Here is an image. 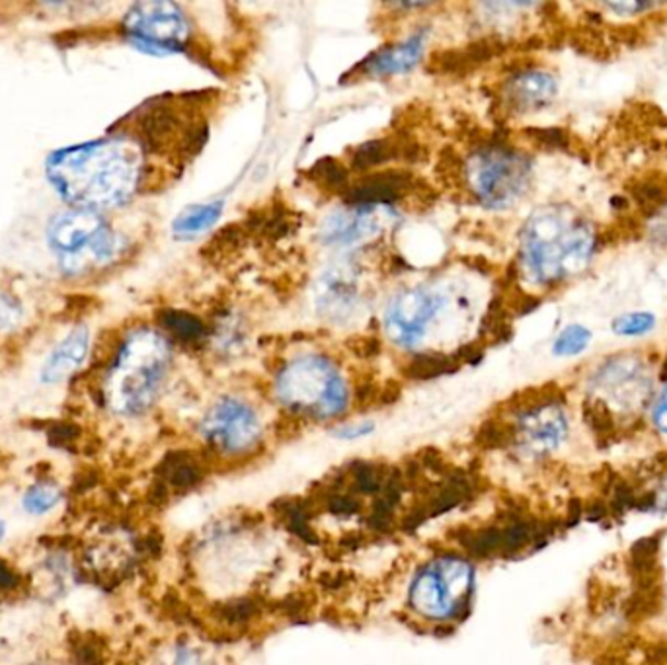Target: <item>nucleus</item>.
I'll use <instances>...</instances> for the list:
<instances>
[{
    "label": "nucleus",
    "mask_w": 667,
    "mask_h": 665,
    "mask_svg": "<svg viewBox=\"0 0 667 665\" xmlns=\"http://www.w3.org/2000/svg\"><path fill=\"white\" fill-rule=\"evenodd\" d=\"M137 142L114 137L55 150L47 158V178L73 205L100 213L126 203L141 180Z\"/></svg>",
    "instance_id": "nucleus-1"
},
{
    "label": "nucleus",
    "mask_w": 667,
    "mask_h": 665,
    "mask_svg": "<svg viewBox=\"0 0 667 665\" xmlns=\"http://www.w3.org/2000/svg\"><path fill=\"white\" fill-rule=\"evenodd\" d=\"M593 249L592 226L567 205L539 209L527 221L521 236L523 266L542 285H557L582 274Z\"/></svg>",
    "instance_id": "nucleus-2"
},
{
    "label": "nucleus",
    "mask_w": 667,
    "mask_h": 665,
    "mask_svg": "<svg viewBox=\"0 0 667 665\" xmlns=\"http://www.w3.org/2000/svg\"><path fill=\"white\" fill-rule=\"evenodd\" d=\"M170 366V350L159 334L141 328L129 334L102 387L106 408L119 416H139L157 399Z\"/></svg>",
    "instance_id": "nucleus-3"
},
{
    "label": "nucleus",
    "mask_w": 667,
    "mask_h": 665,
    "mask_svg": "<svg viewBox=\"0 0 667 665\" xmlns=\"http://www.w3.org/2000/svg\"><path fill=\"white\" fill-rule=\"evenodd\" d=\"M277 399L292 414L309 420H334L348 410L350 392L330 359L305 356L293 359L276 381Z\"/></svg>",
    "instance_id": "nucleus-4"
},
{
    "label": "nucleus",
    "mask_w": 667,
    "mask_h": 665,
    "mask_svg": "<svg viewBox=\"0 0 667 665\" xmlns=\"http://www.w3.org/2000/svg\"><path fill=\"white\" fill-rule=\"evenodd\" d=\"M47 244L63 274L83 277L108 266L116 258L119 241L100 213L67 209L51 219Z\"/></svg>",
    "instance_id": "nucleus-5"
},
{
    "label": "nucleus",
    "mask_w": 667,
    "mask_h": 665,
    "mask_svg": "<svg viewBox=\"0 0 667 665\" xmlns=\"http://www.w3.org/2000/svg\"><path fill=\"white\" fill-rule=\"evenodd\" d=\"M475 591V570L455 555L430 560L410 583V605L414 613L434 623H449L467 613Z\"/></svg>",
    "instance_id": "nucleus-6"
},
{
    "label": "nucleus",
    "mask_w": 667,
    "mask_h": 665,
    "mask_svg": "<svg viewBox=\"0 0 667 665\" xmlns=\"http://www.w3.org/2000/svg\"><path fill=\"white\" fill-rule=\"evenodd\" d=\"M531 160L506 145H488L465 168L468 186L486 208L516 205L531 186Z\"/></svg>",
    "instance_id": "nucleus-7"
},
{
    "label": "nucleus",
    "mask_w": 667,
    "mask_h": 665,
    "mask_svg": "<svg viewBox=\"0 0 667 665\" xmlns=\"http://www.w3.org/2000/svg\"><path fill=\"white\" fill-rule=\"evenodd\" d=\"M124 34L137 50L170 55L188 50L190 22L172 2H137L127 10Z\"/></svg>",
    "instance_id": "nucleus-8"
},
{
    "label": "nucleus",
    "mask_w": 667,
    "mask_h": 665,
    "mask_svg": "<svg viewBox=\"0 0 667 665\" xmlns=\"http://www.w3.org/2000/svg\"><path fill=\"white\" fill-rule=\"evenodd\" d=\"M509 425V445L531 457H542L557 450L568 433L564 408L551 392H534L533 399L523 400L514 410Z\"/></svg>",
    "instance_id": "nucleus-9"
},
{
    "label": "nucleus",
    "mask_w": 667,
    "mask_h": 665,
    "mask_svg": "<svg viewBox=\"0 0 667 665\" xmlns=\"http://www.w3.org/2000/svg\"><path fill=\"white\" fill-rule=\"evenodd\" d=\"M201 435L211 451L223 457H244L258 450L262 424L256 410L241 399L225 397L209 408Z\"/></svg>",
    "instance_id": "nucleus-10"
},
{
    "label": "nucleus",
    "mask_w": 667,
    "mask_h": 665,
    "mask_svg": "<svg viewBox=\"0 0 667 665\" xmlns=\"http://www.w3.org/2000/svg\"><path fill=\"white\" fill-rule=\"evenodd\" d=\"M442 308L440 293L427 287H412L391 300L384 315V328L392 341H396L402 348H412L424 338Z\"/></svg>",
    "instance_id": "nucleus-11"
},
{
    "label": "nucleus",
    "mask_w": 667,
    "mask_h": 665,
    "mask_svg": "<svg viewBox=\"0 0 667 665\" xmlns=\"http://www.w3.org/2000/svg\"><path fill=\"white\" fill-rule=\"evenodd\" d=\"M416 178L409 170H379L361 176L348 183L343 190V201L351 208H373L392 205L414 192Z\"/></svg>",
    "instance_id": "nucleus-12"
},
{
    "label": "nucleus",
    "mask_w": 667,
    "mask_h": 665,
    "mask_svg": "<svg viewBox=\"0 0 667 665\" xmlns=\"http://www.w3.org/2000/svg\"><path fill=\"white\" fill-rule=\"evenodd\" d=\"M424 158V149L420 141L406 134H394L391 137L371 139L361 142L351 150L350 170L368 175L375 168L401 160V162H420Z\"/></svg>",
    "instance_id": "nucleus-13"
},
{
    "label": "nucleus",
    "mask_w": 667,
    "mask_h": 665,
    "mask_svg": "<svg viewBox=\"0 0 667 665\" xmlns=\"http://www.w3.org/2000/svg\"><path fill=\"white\" fill-rule=\"evenodd\" d=\"M426 30L416 32L406 38L404 42L394 43L389 48L371 53L363 59L358 67L351 71V76H369V78H387V76L402 75L417 65L426 51Z\"/></svg>",
    "instance_id": "nucleus-14"
},
{
    "label": "nucleus",
    "mask_w": 667,
    "mask_h": 665,
    "mask_svg": "<svg viewBox=\"0 0 667 665\" xmlns=\"http://www.w3.org/2000/svg\"><path fill=\"white\" fill-rule=\"evenodd\" d=\"M557 96V81L551 73L526 68L509 76L504 84V102L516 114H529L547 108Z\"/></svg>",
    "instance_id": "nucleus-15"
},
{
    "label": "nucleus",
    "mask_w": 667,
    "mask_h": 665,
    "mask_svg": "<svg viewBox=\"0 0 667 665\" xmlns=\"http://www.w3.org/2000/svg\"><path fill=\"white\" fill-rule=\"evenodd\" d=\"M504 43L498 38H480L476 42L468 43L460 50L435 51L430 59V73L434 75L463 76L483 67L484 63L493 61L500 51Z\"/></svg>",
    "instance_id": "nucleus-16"
},
{
    "label": "nucleus",
    "mask_w": 667,
    "mask_h": 665,
    "mask_svg": "<svg viewBox=\"0 0 667 665\" xmlns=\"http://www.w3.org/2000/svg\"><path fill=\"white\" fill-rule=\"evenodd\" d=\"M203 478H205V466L190 451L168 453L167 457L162 458L157 474L165 498L176 492L192 490Z\"/></svg>",
    "instance_id": "nucleus-17"
},
{
    "label": "nucleus",
    "mask_w": 667,
    "mask_h": 665,
    "mask_svg": "<svg viewBox=\"0 0 667 665\" xmlns=\"http://www.w3.org/2000/svg\"><path fill=\"white\" fill-rule=\"evenodd\" d=\"M88 346L91 336L86 328H76L65 340L59 341L57 348L51 351L50 358L43 363L42 383H59L61 379L76 371L88 356Z\"/></svg>",
    "instance_id": "nucleus-18"
},
{
    "label": "nucleus",
    "mask_w": 667,
    "mask_h": 665,
    "mask_svg": "<svg viewBox=\"0 0 667 665\" xmlns=\"http://www.w3.org/2000/svg\"><path fill=\"white\" fill-rule=\"evenodd\" d=\"M63 502H65V488L50 476H40L20 492L18 506L24 516L42 519L55 514Z\"/></svg>",
    "instance_id": "nucleus-19"
},
{
    "label": "nucleus",
    "mask_w": 667,
    "mask_h": 665,
    "mask_svg": "<svg viewBox=\"0 0 667 665\" xmlns=\"http://www.w3.org/2000/svg\"><path fill=\"white\" fill-rule=\"evenodd\" d=\"M221 213H223V201L184 209L180 215L176 217L174 225H172L176 239L186 241V239H193L198 234L205 233L208 229L218 223Z\"/></svg>",
    "instance_id": "nucleus-20"
},
{
    "label": "nucleus",
    "mask_w": 667,
    "mask_h": 665,
    "mask_svg": "<svg viewBox=\"0 0 667 665\" xmlns=\"http://www.w3.org/2000/svg\"><path fill=\"white\" fill-rule=\"evenodd\" d=\"M157 320L165 332L170 334L176 341L184 346L200 344L201 338L205 336V325L198 316L186 310H172V308L160 310Z\"/></svg>",
    "instance_id": "nucleus-21"
},
{
    "label": "nucleus",
    "mask_w": 667,
    "mask_h": 665,
    "mask_svg": "<svg viewBox=\"0 0 667 665\" xmlns=\"http://www.w3.org/2000/svg\"><path fill=\"white\" fill-rule=\"evenodd\" d=\"M369 219L363 211L356 213H336L326 221L322 229V236L330 244H348V242L359 241L363 233H368Z\"/></svg>",
    "instance_id": "nucleus-22"
},
{
    "label": "nucleus",
    "mask_w": 667,
    "mask_h": 665,
    "mask_svg": "<svg viewBox=\"0 0 667 665\" xmlns=\"http://www.w3.org/2000/svg\"><path fill=\"white\" fill-rule=\"evenodd\" d=\"M459 361L453 356L443 353H422L416 358L409 359V363L402 369L412 381H432L443 374L455 373L459 369Z\"/></svg>",
    "instance_id": "nucleus-23"
},
{
    "label": "nucleus",
    "mask_w": 667,
    "mask_h": 665,
    "mask_svg": "<svg viewBox=\"0 0 667 665\" xmlns=\"http://www.w3.org/2000/svg\"><path fill=\"white\" fill-rule=\"evenodd\" d=\"M307 176L313 183H317L322 190H332V192H342L348 188L350 180V168L343 167L338 158L325 157L317 160L313 167L307 170Z\"/></svg>",
    "instance_id": "nucleus-24"
},
{
    "label": "nucleus",
    "mask_w": 667,
    "mask_h": 665,
    "mask_svg": "<svg viewBox=\"0 0 667 665\" xmlns=\"http://www.w3.org/2000/svg\"><path fill=\"white\" fill-rule=\"evenodd\" d=\"M246 239H248V233H246L244 225H226L223 231L215 234V239L211 241V244L205 246L209 258L219 260L231 256L233 252L242 249V244Z\"/></svg>",
    "instance_id": "nucleus-25"
},
{
    "label": "nucleus",
    "mask_w": 667,
    "mask_h": 665,
    "mask_svg": "<svg viewBox=\"0 0 667 665\" xmlns=\"http://www.w3.org/2000/svg\"><path fill=\"white\" fill-rule=\"evenodd\" d=\"M590 340H592V332L584 326H568L554 341L552 351H554V356H560V358H574L590 346Z\"/></svg>",
    "instance_id": "nucleus-26"
},
{
    "label": "nucleus",
    "mask_w": 667,
    "mask_h": 665,
    "mask_svg": "<svg viewBox=\"0 0 667 665\" xmlns=\"http://www.w3.org/2000/svg\"><path fill=\"white\" fill-rule=\"evenodd\" d=\"M656 326V316L650 313H631V315L618 316L613 323V332L621 336H644L652 332Z\"/></svg>",
    "instance_id": "nucleus-27"
},
{
    "label": "nucleus",
    "mask_w": 667,
    "mask_h": 665,
    "mask_svg": "<svg viewBox=\"0 0 667 665\" xmlns=\"http://www.w3.org/2000/svg\"><path fill=\"white\" fill-rule=\"evenodd\" d=\"M527 135L531 137L534 145L542 149H564L568 145V137L562 129L549 127V129H527Z\"/></svg>",
    "instance_id": "nucleus-28"
},
{
    "label": "nucleus",
    "mask_w": 667,
    "mask_h": 665,
    "mask_svg": "<svg viewBox=\"0 0 667 665\" xmlns=\"http://www.w3.org/2000/svg\"><path fill=\"white\" fill-rule=\"evenodd\" d=\"M22 318V308L9 293L0 292V334L9 332Z\"/></svg>",
    "instance_id": "nucleus-29"
},
{
    "label": "nucleus",
    "mask_w": 667,
    "mask_h": 665,
    "mask_svg": "<svg viewBox=\"0 0 667 665\" xmlns=\"http://www.w3.org/2000/svg\"><path fill=\"white\" fill-rule=\"evenodd\" d=\"M24 585L22 582V574L17 572V568L10 564L9 560L4 557H0V595L4 593H14Z\"/></svg>",
    "instance_id": "nucleus-30"
},
{
    "label": "nucleus",
    "mask_w": 667,
    "mask_h": 665,
    "mask_svg": "<svg viewBox=\"0 0 667 665\" xmlns=\"http://www.w3.org/2000/svg\"><path fill=\"white\" fill-rule=\"evenodd\" d=\"M348 348H351L359 358H375L381 353V341L371 338V336H359L351 344H348Z\"/></svg>",
    "instance_id": "nucleus-31"
},
{
    "label": "nucleus",
    "mask_w": 667,
    "mask_h": 665,
    "mask_svg": "<svg viewBox=\"0 0 667 665\" xmlns=\"http://www.w3.org/2000/svg\"><path fill=\"white\" fill-rule=\"evenodd\" d=\"M654 424L658 428L659 432L667 433V387L659 394L658 402L654 407Z\"/></svg>",
    "instance_id": "nucleus-32"
},
{
    "label": "nucleus",
    "mask_w": 667,
    "mask_h": 665,
    "mask_svg": "<svg viewBox=\"0 0 667 665\" xmlns=\"http://www.w3.org/2000/svg\"><path fill=\"white\" fill-rule=\"evenodd\" d=\"M373 432V425L371 424H356V425H346L342 430H338L336 435L340 437V440H358V437H363V435H368V433Z\"/></svg>",
    "instance_id": "nucleus-33"
},
{
    "label": "nucleus",
    "mask_w": 667,
    "mask_h": 665,
    "mask_svg": "<svg viewBox=\"0 0 667 665\" xmlns=\"http://www.w3.org/2000/svg\"><path fill=\"white\" fill-rule=\"evenodd\" d=\"M658 221H656V226H654V231H652V239L658 242V244H667V209L666 215L656 217Z\"/></svg>",
    "instance_id": "nucleus-34"
},
{
    "label": "nucleus",
    "mask_w": 667,
    "mask_h": 665,
    "mask_svg": "<svg viewBox=\"0 0 667 665\" xmlns=\"http://www.w3.org/2000/svg\"><path fill=\"white\" fill-rule=\"evenodd\" d=\"M10 535V525L4 517H0V547L7 542Z\"/></svg>",
    "instance_id": "nucleus-35"
}]
</instances>
